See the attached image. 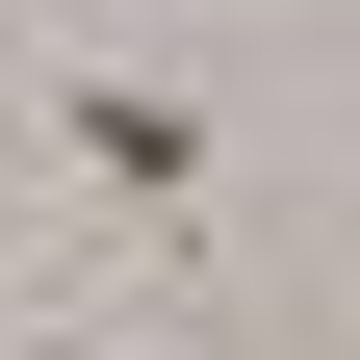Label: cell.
<instances>
[{
	"mask_svg": "<svg viewBox=\"0 0 360 360\" xmlns=\"http://www.w3.org/2000/svg\"><path fill=\"white\" fill-rule=\"evenodd\" d=\"M26 180H77L129 232H206V206H232V129L180 103V77H52V103H26Z\"/></svg>",
	"mask_w": 360,
	"mask_h": 360,
	"instance_id": "cell-1",
	"label": "cell"
}]
</instances>
